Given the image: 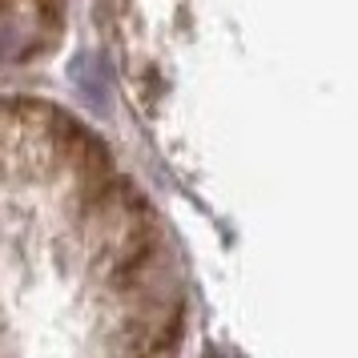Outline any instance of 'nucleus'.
I'll return each mask as SVG.
<instances>
[{
	"mask_svg": "<svg viewBox=\"0 0 358 358\" xmlns=\"http://www.w3.org/2000/svg\"><path fill=\"white\" fill-rule=\"evenodd\" d=\"M69 81L77 85V93H81V101L89 109H109V77H105L101 61L77 57V61L69 65Z\"/></svg>",
	"mask_w": 358,
	"mask_h": 358,
	"instance_id": "nucleus-1",
	"label": "nucleus"
},
{
	"mask_svg": "<svg viewBox=\"0 0 358 358\" xmlns=\"http://www.w3.org/2000/svg\"><path fill=\"white\" fill-rule=\"evenodd\" d=\"M20 49H24V33H20L17 24H0V65L13 61Z\"/></svg>",
	"mask_w": 358,
	"mask_h": 358,
	"instance_id": "nucleus-2",
	"label": "nucleus"
}]
</instances>
